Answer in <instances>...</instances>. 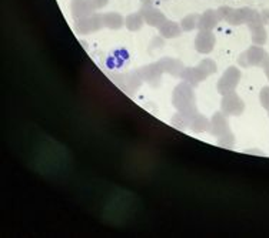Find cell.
<instances>
[{"label": "cell", "mask_w": 269, "mask_h": 238, "mask_svg": "<svg viewBox=\"0 0 269 238\" xmlns=\"http://www.w3.org/2000/svg\"><path fill=\"white\" fill-rule=\"evenodd\" d=\"M172 103L177 112L185 116L193 117L196 113V103H195V94H193L192 86L186 82L177 84L176 89L173 90Z\"/></svg>", "instance_id": "1"}, {"label": "cell", "mask_w": 269, "mask_h": 238, "mask_svg": "<svg viewBox=\"0 0 269 238\" xmlns=\"http://www.w3.org/2000/svg\"><path fill=\"white\" fill-rule=\"evenodd\" d=\"M209 131L212 135H215L222 147L231 149L232 144H233V135L229 130L228 120L223 117L222 113L214 114V117L211 120V124H209Z\"/></svg>", "instance_id": "2"}, {"label": "cell", "mask_w": 269, "mask_h": 238, "mask_svg": "<svg viewBox=\"0 0 269 238\" xmlns=\"http://www.w3.org/2000/svg\"><path fill=\"white\" fill-rule=\"evenodd\" d=\"M239 80H241V72L236 67L226 69V72L223 73V76L218 82V91L222 96L228 94V93H232L235 90V87L238 86Z\"/></svg>", "instance_id": "3"}, {"label": "cell", "mask_w": 269, "mask_h": 238, "mask_svg": "<svg viewBox=\"0 0 269 238\" xmlns=\"http://www.w3.org/2000/svg\"><path fill=\"white\" fill-rule=\"evenodd\" d=\"M221 109H222L223 114H226V116H241L244 113L245 105L239 98L238 94H235L232 91V93H228V94L223 96Z\"/></svg>", "instance_id": "4"}, {"label": "cell", "mask_w": 269, "mask_h": 238, "mask_svg": "<svg viewBox=\"0 0 269 238\" xmlns=\"http://www.w3.org/2000/svg\"><path fill=\"white\" fill-rule=\"evenodd\" d=\"M138 73L143 82L149 83V84L154 86V87H158V86H159V82H161V76L162 73H163V70H162V67L159 66V63H152V64H147V66L142 67Z\"/></svg>", "instance_id": "5"}, {"label": "cell", "mask_w": 269, "mask_h": 238, "mask_svg": "<svg viewBox=\"0 0 269 238\" xmlns=\"http://www.w3.org/2000/svg\"><path fill=\"white\" fill-rule=\"evenodd\" d=\"M265 59H266V54H265V52L262 49H259V47H251L248 52H245L241 56L239 63H241V66L244 67L262 66Z\"/></svg>", "instance_id": "6"}, {"label": "cell", "mask_w": 269, "mask_h": 238, "mask_svg": "<svg viewBox=\"0 0 269 238\" xmlns=\"http://www.w3.org/2000/svg\"><path fill=\"white\" fill-rule=\"evenodd\" d=\"M105 26L103 23V16H85L76 23V29L82 35H87L96 30L102 29Z\"/></svg>", "instance_id": "7"}, {"label": "cell", "mask_w": 269, "mask_h": 238, "mask_svg": "<svg viewBox=\"0 0 269 238\" xmlns=\"http://www.w3.org/2000/svg\"><path fill=\"white\" fill-rule=\"evenodd\" d=\"M184 82H186L188 84H191L192 87L198 86L200 82H203L208 76L202 72V69L199 66L196 67H184L182 73L179 76Z\"/></svg>", "instance_id": "8"}, {"label": "cell", "mask_w": 269, "mask_h": 238, "mask_svg": "<svg viewBox=\"0 0 269 238\" xmlns=\"http://www.w3.org/2000/svg\"><path fill=\"white\" fill-rule=\"evenodd\" d=\"M215 46V36L209 30H200V33L196 36L195 47L199 53H209Z\"/></svg>", "instance_id": "9"}, {"label": "cell", "mask_w": 269, "mask_h": 238, "mask_svg": "<svg viewBox=\"0 0 269 238\" xmlns=\"http://www.w3.org/2000/svg\"><path fill=\"white\" fill-rule=\"evenodd\" d=\"M142 16L146 20L147 24H151V26H161L165 23V16L152 6H146L145 9H142Z\"/></svg>", "instance_id": "10"}, {"label": "cell", "mask_w": 269, "mask_h": 238, "mask_svg": "<svg viewBox=\"0 0 269 238\" xmlns=\"http://www.w3.org/2000/svg\"><path fill=\"white\" fill-rule=\"evenodd\" d=\"M158 63H159V66L162 67L163 73L166 72V73H169V75L172 76H181L182 70H184V66H182V63H181L179 60L170 59V57L159 60Z\"/></svg>", "instance_id": "11"}, {"label": "cell", "mask_w": 269, "mask_h": 238, "mask_svg": "<svg viewBox=\"0 0 269 238\" xmlns=\"http://www.w3.org/2000/svg\"><path fill=\"white\" fill-rule=\"evenodd\" d=\"M209 124H211V121L206 117L195 114L191 119V121H189V128L193 130V131H196V133H202V131L209 130Z\"/></svg>", "instance_id": "12"}, {"label": "cell", "mask_w": 269, "mask_h": 238, "mask_svg": "<svg viewBox=\"0 0 269 238\" xmlns=\"http://www.w3.org/2000/svg\"><path fill=\"white\" fill-rule=\"evenodd\" d=\"M161 35L163 36V38L166 39H173L176 38V36H179L181 35V27L177 26L176 23L173 22H165L161 26Z\"/></svg>", "instance_id": "13"}, {"label": "cell", "mask_w": 269, "mask_h": 238, "mask_svg": "<svg viewBox=\"0 0 269 238\" xmlns=\"http://www.w3.org/2000/svg\"><path fill=\"white\" fill-rule=\"evenodd\" d=\"M216 23H218V17H216L215 13H214V12H206V13L199 19L198 26H199L200 30H211L215 27Z\"/></svg>", "instance_id": "14"}, {"label": "cell", "mask_w": 269, "mask_h": 238, "mask_svg": "<svg viewBox=\"0 0 269 238\" xmlns=\"http://www.w3.org/2000/svg\"><path fill=\"white\" fill-rule=\"evenodd\" d=\"M103 23L105 26L109 29H119L123 24L122 16H119L117 13H109V15L103 16Z\"/></svg>", "instance_id": "15"}, {"label": "cell", "mask_w": 269, "mask_h": 238, "mask_svg": "<svg viewBox=\"0 0 269 238\" xmlns=\"http://www.w3.org/2000/svg\"><path fill=\"white\" fill-rule=\"evenodd\" d=\"M142 24H143V16H140L139 13L128 16V19H126V26H128V29L133 30V31L140 29Z\"/></svg>", "instance_id": "16"}, {"label": "cell", "mask_w": 269, "mask_h": 238, "mask_svg": "<svg viewBox=\"0 0 269 238\" xmlns=\"http://www.w3.org/2000/svg\"><path fill=\"white\" fill-rule=\"evenodd\" d=\"M198 23H199V19H198V16L196 15H189L185 17L184 20H182V29L185 30V31H191V30H193L196 26H198Z\"/></svg>", "instance_id": "17"}, {"label": "cell", "mask_w": 269, "mask_h": 238, "mask_svg": "<svg viewBox=\"0 0 269 238\" xmlns=\"http://www.w3.org/2000/svg\"><path fill=\"white\" fill-rule=\"evenodd\" d=\"M199 67L202 69V72H203L206 76L212 75V73H215L216 72V63L214 60H209V59L202 60L199 63Z\"/></svg>", "instance_id": "18"}, {"label": "cell", "mask_w": 269, "mask_h": 238, "mask_svg": "<svg viewBox=\"0 0 269 238\" xmlns=\"http://www.w3.org/2000/svg\"><path fill=\"white\" fill-rule=\"evenodd\" d=\"M259 98H261V105L269 112V87L262 89L261 94H259Z\"/></svg>", "instance_id": "19"}, {"label": "cell", "mask_w": 269, "mask_h": 238, "mask_svg": "<svg viewBox=\"0 0 269 238\" xmlns=\"http://www.w3.org/2000/svg\"><path fill=\"white\" fill-rule=\"evenodd\" d=\"M91 3H92L93 9H100L106 5V0H91Z\"/></svg>", "instance_id": "20"}, {"label": "cell", "mask_w": 269, "mask_h": 238, "mask_svg": "<svg viewBox=\"0 0 269 238\" xmlns=\"http://www.w3.org/2000/svg\"><path fill=\"white\" fill-rule=\"evenodd\" d=\"M262 67H263V70H265V75H266V77H268V80H269V57H266V59H265V61H263Z\"/></svg>", "instance_id": "21"}]
</instances>
